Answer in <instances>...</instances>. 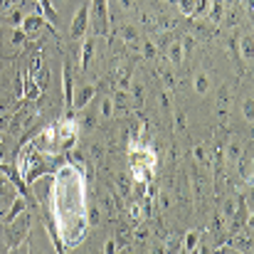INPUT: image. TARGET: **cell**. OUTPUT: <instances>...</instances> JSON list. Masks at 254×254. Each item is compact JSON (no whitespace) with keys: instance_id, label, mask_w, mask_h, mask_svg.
Instances as JSON below:
<instances>
[{"instance_id":"obj_1","label":"cell","mask_w":254,"mask_h":254,"mask_svg":"<svg viewBox=\"0 0 254 254\" xmlns=\"http://www.w3.org/2000/svg\"><path fill=\"white\" fill-rule=\"evenodd\" d=\"M91 25L96 35H109V0H91Z\"/></svg>"},{"instance_id":"obj_2","label":"cell","mask_w":254,"mask_h":254,"mask_svg":"<svg viewBox=\"0 0 254 254\" xmlns=\"http://www.w3.org/2000/svg\"><path fill=\"white\" fill-rule=\"evenodd\" d=\"M86 32H89V2H84V5L77 10V15H74V20H72V27H69V40L84 42Z\"/></svg>"},{"instance_id":"obj_3","label":"cell","mask_w":254,"mask_h":254,"mask_svg":"<svg viewBox=\"0 0 254 254\" xmlns=\"http://www.w3.org/2000/svg\"><path fill=\"white\" fill-rule=\"evenodd\" d=\"M10 225H12V222H10ZM27 235H30V215H27V210H25L20 225H12V227H10V245H12V247L22 245V240H25Z\"/></svg>"},{"instance_id":"obj_4","label":"cell","mask_w":254,"mask_h":254,"mask_svg":"<svg viewBox=\"0 0 254 254\" xmlns=\"http://www.w3.org/2000/svg\"><path fill=\"white\" fill-rule=\"evenodd\" d=\"M42 25H47V17H40V15H27V17L22 20L20 30H22L25 35H32V32H37Z\"/></svg>"},{"instance_id":"obj_5","label":"cell","mask_w":254,"mask_h":254,"mask_svg":"<svg viewBox=\"0 0 254 254\" xmlns=\"http://www.w3.org/2000/svg\"><path fill=\"white\" fill-rule=\"evenodd\" d=\"M62 84H64V104H67V109H74V106H72V77H69V64H64Z\"/></svg>"},{"instance_id":"obj_6","label":"cell","mask_w":254,"mask_h":254,"mask_svg":"<svg viewBox=\"0 0 254 254\" xmlns=\"http://www.w3.org/2000/svg\"><path fill=\"white\" fill-rule=\"evenodd\" d=\"M22 212H25V200H22V197H17V200L12 202V210L5 215V225L15 222V217H17V215H22Z\"/></svg>"},{"instance_id":"obj_7","label":"cell","mask_w":254,"mask_h":254,"mask_svg":"<svg viewBox=\"0 0 254 254\" xmlns=\"http://www.w3.org/2000/svg\"><path fill=\"white\" fill-rule=\"evenodd\" d=\"M37 2H40V7H42V15H45V17H47L52 25H57V20H60V17H57V10H55V5H52L50 0H37Z\"/></svg>"},{"instance_id":"obj_8","label":"cell","mask_w":254,"mask_h":254,"mask_svg":"<svg viewBox=\"0 0 254 254\" xmlns=\"http://www.w3.org/2000/svg\"><path fill=\"white\" fill-rule=\"evenodd\" d=\"M91 96H94V86H84L82 91H79V99H74V109H84L86 104L91 101Z\"/></svg>"},{"instance_id":"obj_9","label":"cell","mask_w":254,"mask_h":254,"mask_svg":"<svg viewBox=\"0 0 254 254\" xmlns=\"http://www.w3.org/2000/svg\"><path fill=\"white\" fill-rule=\"evenodd\" d=\"M180 2V10L185 12V15H195L197 10H200V2L197 0H178Z\"/></svg>"},{"instance_id":"obj_10","label":"cell","mask_w":254,"mask_h":254,"mask_svg":"<svg viewBox=\"0 0 254 254\" xmlns=\"http://www.w3.org/2000/svg\"><path fill=\"white\" fill-rule=\"evenodd\" d=\"M89 57H91V40L84 37V45H82V69L89 67Z\"/></svg>"},{"instance_id":"obj_11","label":"cell","mask_w":254,"mask_h":254,"mask_svg":"<svg viewBox=\"0 0 254 254\" xmlns=\"http://www.w3.org/2000/svg\"><path fill=\"white\" fill-rule=\"evenodd\" d=\"M242 57H245L247 62H252V35H247V37L242 40Z\"/></svg>"},{"instance_id":"obj_12","label":"cell","mask_w":254,"mask_h":254,"mask_svg":"<svg viewBox=\"0 0 254 254\" xmlns=\"http://www.w3.org/2000/svg\"><path fill=\"white\" fill-rule=\"evenodd\" d=\"M168 55H170V60H173L175 64H180V60H183V50H180V45H170Z\"/></svg>"},{"instance_id":"obj_13","label":"cell","mask_w":254,"mask_h":254,"mask_svg":"<svg viewBox=\"0 0 254 254\" xmlns=\"http://www.w3.org/2000/svg\"><path fill=\"white\" fill-rule=\"evenodd\" d=\"M195 89H197L200 94H205V91H207V77H205V74H200V77L195 79Z\"/></svg>"},{"instance_id":"obj_14","label":"cell","mask_w":254,"mask_h":254,"mask_svg":"<svg viewBox=\"0 0 254 254\" xmlns=\"http://www.w3.org/2000/svg\"><path fill=\"white\" fill-rule=\"evenodd\" d=\"M195 242H197V232H190V235L185 237V247H188V250H195Z\"/></svg>"},{"instance_id":"obj_15","label":"cell","mask_w":254,"mask_h":254,"mask_svg":"<svg viewBox=\"0 0 254 254\" xmlns=\"http://www.w3.org/2000/svg\"><path fill=\"white\" fill-rule=\"evenodd\" d=\"M111 114V104L109 101H104V116H109Z\"/></svg>"}]
</instances>
